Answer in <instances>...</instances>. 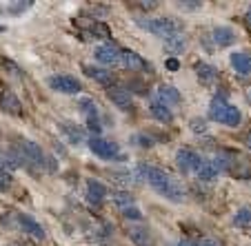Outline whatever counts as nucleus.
I'll return each mask as SVG.
<instances>
[{
    "label": "nucleus",
    "mask_w": 251,
    "mask_h": 246,
    "mask_svg": "<svg viewBox=\"0 0 251 246\" xmlns=\"http://www.w3.org/2000/svg\"><path fill=\"white\" fill-rule=\"evenodd\" d=\"M136 7H138V9H145V11H149V9H156V7H158V2H136Z\"/></svg>",
    "instance_id": "c9c22d12"
},
{
    "label": "nucleus",
    "mask_w": 251,
    "mask_h": 246,
    "mask_svg": "<svg viewBox=\"0 0 251 246\" xmlns=\"http://www.w3.org/2000/svg\"><path fill=\"white\" fill-rule=\"evenodd\" d=\"M120 62H123L125 69H129V71H145V69H147V62H145V58H142L140 53L131 51V49H125V51H120Z\"/></svg>",
    "instance_id": "9d476101"
},
{
    "label": "nucleus",
    "mask_w": 251,
    "mask_h": 246,
    "mask_svg": "<svg viewBox=\"0 0 251 246\" xmlns=\"http://www.w3.org/2000/svg\"><path fill=\"white\" fill-rule=\"evenodd\" d=\"M245 144H247V149H249V151H251V131L247 133V137H245Z\"/></svg>",
    "instance_id": "58836bf2"
},
{
    "label": "nucleus",
    "mask_w": 251,
    "mask_h": 246,
    "mask_svg": "<svg viewBox=\"0 0 251 246\" xmlns=\"http://www.w3.org/2000/svg\"><path fill=\"white\" fill-rule=\"evenodd\" d=\"M87 127H89L94 133H100V129H102V127L98 124V120H87Z\"/></svg>",
    "instance_id": "e433bc0d"
},
{
    "label": "nucleus",
    "mask_w": 251,
    "mask_h": 246,
    "mask_svg": "<svg viewBox=\"0 0 251 246\" xmlns=\"http://www.w3.org/2000/svg\"><path fill=\"white\" fill-rule=\"evenodd\" d=\"M16 222H18L20 231H25L27 235L36 237V240H45V228L40 226V224L36 222L33 218H29V215H18V218H16Z\"/></svg>",
    "instance_id": "9b49d317"
},
{
    "label": "nucleus",
    "mask_w": 251,
    "mask_h": 246,
    "mask_svg": "<svg viewBox=\"0 0 251 246\" xmlns=\"http://www.w3.org/2000/svg\"><path fill=\"white\" fill-rule=\"evenodd\" d=\"M158 98L162 100V104H180L182 102V95H180V91L176 89V87H171V85H160L158 87Z\"/></svg>",
    "instance_id": "a211bd4d"
},
{
    "label": "nucleus",
    "mask_w": 251,
    "mask_h": 246,
    "mask_svg": "<svg viewBox=\"0 0 251 246\" xmlns=\"http://www.w3.org/2000/svg\"><path fill=\"white\" fill-rule=\"evenodd\" d=\"M47 85L51 87L53 91H58V93H67V95H74V93H80L82 91L80 80L74 76H49Z\"/></svg>",
    "instance_id": "423d86ee"
},
{
    "label": "nucleus",
    "mask_w": 251,
    "mask_h": 246,
    "mask_svg": "<svg viewBox=\"0 0 251 246\" xmlns=\"http://www.w3.org/2000/svg\"><path fill=\"white\" fill-rule=\"evenodd\" d=\"M196 246H220V242L216 240V237H200V240L196 242Z\"/></svg>",
    "instance_id": "72a5a7b5"
},
{
    "label": "nucleus",
    "mask_w": 251,
    "mask_h": 246,
    "mask_svg": "<svg viewBox=\"0 0 251 246\" xmlns=\"http://www.w3.org/2000/svg\"><path fill=\"white\" fill-rule=\"evenodd\" d=\"M0 109L9 115H23V102H20V98L16 93L5 91V93L0 95Z\"/></svg>",
    "instance_id": "f8f14e48"
},
{
    "label": "nucleus",
    "mask_w": 251,
    "mask_h": 246,
    "mask_svg": "<svg viewBox=\"0 0 251 246\" xmlns=\"http://www.w3.org/2000/svg\"><path fill=\"white\" fill-rule=\"evenodd\" d=\"M60 131L67 135V140L74 144H80L85 140V131H82L78 124H71V122H60Z\"/></svg>",
    "instance_id": "412c9836"
},
{
    "label": "nucleus",
    "mask_w": 251,
    "mask_h": 246,
    "mask_svg": "<svg viewBox=\"0 0 251 246\" xmlns=\"http://www.w3.org/2000/svg\"><path fill=\"white\" fill-rule=\"evenodd\" d=\"M211 36H213V43L218 47H229V45L236 43V31L231 27H216Z\"/></svg>",
    "instance_id": "f3484780"
},
{
    "label": "nucleus",
    "mask_w": 251,
    "mask_h": 246,
    "mask_svg": "<svg viewBox=\"0 0 251 246\" xmlns=\"http://www.w3.org/2000/svg\"><path fill=\"white\" fill-rule=\"evenodd\" d=\"M123 215L127 220H142V213L138 211L136 206H127V208H123Z\"/></svg>",
    "instance_id": "2f4dec72"
},
{
    "label": "nucleus",
    "mask_w": 251,
    "mask_h": 246,
    "mask_svg": "<svg viewBox=\"0 0 251 246\" xmlns=\"http://www.w3.org/2000/svg\"><path fill=\"white\" fill-rule=\"evenodd\" d=\"M176 162H178V166H180L182 171H198L204 160L196 151H191V149H178Z\"/></svg>",
    "instance_id": "0eeeda50"
},
{
    "label": "nucleus",
    "mask_w": 251,
    "mask_h": 246,
    "mask_svg": "<svg viewBox=\"0 0 251 246\" xmlns=\"http://www.w3.org/2000/svg\"><path fill=\"white\" fill-rule=\"evenodd\" d=\"M109 100L118 107V109H131L133 107V98H131V91L127 87H120V85H114L109 91H107Z\"/></svg>",
    "instance_id": "6e6552de"
},
{
    "label": "nucleus",
    "mask_w": 251,
    "mask_h": 246,
    "mask_svg": "<svg viewBox=\"0 0 251 246\" xmlns=\"http://www.w3.org/2000/svg\"><path fill=\"white\" fill-rule=\"evenodd\" d=\"M27 9H31V2H9V5H7V11H9L11 16H20Z\"/></svg>",
    "instance_id": "c85d7f7f"
},
{
    "label": "nucleus",
    "mask_w": 251,
    "mask_h": 246,
    "mask_svg": "<svg viewBox=\"0 0 251 246\" xmlns=\"http://www.w3.org/2000/svg\"><path fill=\"white\" fill-rule=\"evenodd\" d=\"M229 102L223 98V95H216V98L211 100V104H209V118L216 120V122H223V115L225 111H227Z\"/></svg>",
    "instance_id": "aec40b11"
},
{
    "label": "nucleus",
    "mask_w": 251,
    "mask_h": 246,
    "mask_svg": "<svg viewBox=\"0 0 251 246\" xmlns=\"http://www.w3.org/2000/svg\"><path fill=\"white\" fill-rule=\"evenodd\" d=\"M220 171H229L233 178L240 180H249L251 178V162L240 153H227V156H218L216 160H211Z\"/></svg>",
    "instance_id": "f03ea898"
},
{
    "label": "nucleus",
    "mask_w": 251,
    "mask_h": 246,
    "mask_svg": "<svg viewBox=\"0 0 251 246\" xmlns=\"http://www.w3.org/2000/svg\"><path fill=\"white\" fill-rule=\"evenodd\" d=\"M140 27H145L147 31H151L153 36L158 38H176L180 36V29H182V22L176 18H153V20H138Z\"/></svg>",
    "instance_id": "7ed1b4c3"
},
{
    "label": "nucleus",
    "mask_w": 251,
    "mask_h": 246,
    "mask_svg": "<svg viewBox=\"0 0 251 246\" xmlns=\"http://www.w3.org/2000/svg\"><path fill=\"white\" fill-rule=\"evenodd\" d=\"M116 175V180H118V182H127V184H129V182H131V178H129V173H123V171H120V173H114Z\"/></svg>",
    "instance_id": "4c0bfd02"
},
{
    "label": "nucleus",
    "mask_w": 251,
    "mask_h": 246,
    "mask_svg": "<svg viewBox=\"0 0 251 246\" xmlns=\"http://www.w3.org/2000/svg\"><path fill=\"white\" fill-rule=\"evenodd\" d=\"M247 20L251 22V7H249V11H247Z\"/></svg>",
    "instance_id": "ea45409f"
},
{
    "label": "nucleus",
    "mask_w": 251,
    "mask_h": 246,
    "mask_svg": "<svg viewBox=\"0 0 251 246\" xmlns=\"http://www.w3.org/2000/svg\"><path fill=\"white\" fill-rule=\"evenodd\" d=\"M189 129H191V131H194V133H198V135H202V133H207L209 124L204 122L202 118H194V120H191V122H189Z\"/></svg>",
    "instance_id": "c756f323"
},
{
    "label": "nucleus",
    "mask_w": 251,
    "mask_h": 246,
    "mask_svg": "<svg viewBox=\"0 0 251 246\" xmlns=\"http://www.w3.org/2000/svg\"><path fill=\"white\" fill-rule=\"evenodd\" d=\"M247 98H249V102H251V91H249V93H247Z\"/></svg>",
    "instance_id": "a19ab883"
},
{
    "label": "nucleus",
    "mask_w": 251,
    "mask_h": 246,
    "mask_svg": "<svg viewBox=\"0 0 251 246\" xmlns=\"http://www.w3.org/2000/svg\"><path fill=\"white\" fill-rule=\"evenodd\" d=\"M107 193H109V191H107V186H104L102 182H98V180L87 182V200H89L91 204H96V206L102 204V200L107 198Z\"/></svg>",
    "instance_id": "2eb2a0df"
},
{
    "label": "nucleus",
    "mask_w": 251,
    "mask_h": 246,
    "mask_svg": "<svg viewBox=\"0 0 251 246\" xmlns=\"http://www.w3.org/2000/svg\"><path fill=\"white\" fill-rule=\"evenodd\" d=\"M85 76H89L91 80H96L102 87H114V73L109 69H100V67H85Z\"/></svg>",
    "instance_id": "4468645a"
},
{
    "label": "nucleus",
    "mask_w": 251,
    "mask_h": 246,
    "mask_svg": "<svg viewBox=\"0 0 251 246\" xmlns=\"http://www.w3.org/2000/svg\"><path fill=\"white\" fill-rule=\"evenodd\" d=\"M11 184H14V178H11V173H7V171H0V191H2V193H5V191H9Z\"/></svg>",
    "instance_id": "7c9ffc66"
},
{
    "label": "nucleus",
    "mask_w": 251,
    "mask_h": 246,
    "mask_svg": "<svg viewBox=\"0 0 251 246\" xmlns=\"http://www.w3.org/2000/svg\"><path fill=\"white\" fill-rule=\"evenodd\" d=\"M114 202H116V206L123 211V208H127V206H133V198L129 193H125V191H116L114 193Z\"/></svg>",
    "instance_id": "cd10ccee"
},
{
    "label": "nucleus",
    "mask_w": 251,
    "mask_h": 246,
    "mask_svg": "<svg viewBox=\"0 0 251 246\" xmlns=\"http://www.w3.org/2000/svg\"><path fill=\"white\" fill-rule=\"evenodd\" d=\"M149 111H151V115L158 120V122H171V120H174V113H171L169 107H165L162 102H151Z\"/></svg>",
    "instance_id": "5701e85b"
},
{
    "label": "nucleus",
    "mask_w": 251,
    "mask_h": 246,
    "mask_svg": "<svg viewBox=\"0 0 251 246\" xmlns=\"http://www.w3.org/2000/svg\"><path fill=\"white\" fill-rule=\"evenodd\" d=\"M14 151L20 156L23 164L45 166V162H47V156H45V151H43V149H40L36 142H31V140H20L18 147H16Z\"/></svg>",
    "instance_id": "39448f33"
},
{
    "label": "nucleus",
    "mask_w": 251,
    "mask_h": 246,
    "mask_svg": "<svg viewBox=\"0 0 251 246\" xmlns=\"http://www.w3.org/2000/svg\"><path fill=\"white\" fill-rule=\"evenodd\" d=\"M233 226L238 228H251V206H242L233 215Z\"/></svg>",
    "instance_id": "a878e982"
},
{
    "label": "nucleus",
    "mask_w": 251,
    "mask_h": 246,
    "mask_svg": "<svg viewBox=\"0 0 251 246\" xmlns=\"http://www.w3.org/2000/svg\"><path fill=\"white\" fill-rule=\"evenodd\" d=\"M229 62H231L233 71H238L240 76H249V73H251V56H249V53H245V51L231 53Z\"/></svg>",
    "instance_id": "dca6fc26"
},
{
    "label": "nucleus",
    "mask_w": 251,
    "mask_h": 246,
    "mask_svg": "<svg viewBox=\"0 0 251 246\" xmlns=\"http://www.w3.org/2000/svg\"><path fill=\"white\" fill-rule=\"evenodd\" d=\"M127 233H129V240L136 246H156V240H153L151 231L147 226H131Z\"/></svg>",
    "instance_id": "ddd939ff"
},
{
    "label": "nucleus",
    "mask_w": 251,
    "mask_h": 246,
    "mask_svg": "<svg viewBox=\"0 0 251 246\" xmlns=\"http://www.w3.org/2000/svg\"><path fill=\"white\" fill-rule=\"evenodd\" d=\"M94 36H100V38H109V33H111V29L107 27V24H102V22H98V24H94Z\"/></svg>",
    "instance_id": "473e14b6"
},
{
    "label": "nucleus",
    "mask_w": 251,
    "mask_h": 246,
    "mask_svg": "<svg viewBox=\"0 0 251 246\" xmlns=\"http://www.w3.org/2000/svg\"><path fill=\"white\" fill-rule=\"evenodd\" d=\"M178 246H189V244H178Z\"/></svg>",
    "instance_id": "79ce46f5"
},
{
    "label": "nucleus",
    "mask_w": 251,
    "mask_h": 246,
    "mask_svg": "<svg viewBox=\"0 0 251 246\" xmlns=\"http://www.w3.org/2000/svg\"><path fill=\"white\" fill-rule=\"evenodd\" d=\"M87 147L91 149V153H96L98 157H102V160H125V156L120 153L118 144L114 142V140H104V137L100 135H94L87 142Z\"/></svg>",
    "instance_id": "20e7f679"
},
{
    "label": "nucleus",
    "mask_w": 251,
    "mask_h": 246,
    "mask_svg": "<svg viewBox=\"0 0 251 246\" xmlns=\"http://www.w3.org/2000/svg\"><path fill=\"white\" fill-rule=\"evenodd\" d=\"M18 166H23V160H20L18 153L16 151H0V171L11 173V171H16Z\"/></svg>",
    "instance_id": "6ab92c4d"
},
{
    "label": "nucleus",
    "mask_w": 251,
    "mask_h": 246,
    "mask_svg": "<svg viewBox=\"0 0 251 246\" xmlns=\"http://www.w3.org/2000/svg\"><path fill=\"white\" fill-rule=\"evenodd\" d=\"M242 122V113L238 107H233V104H229L227 111H225L223 115V124H227V127H238V124Z\"/></svg>",
    "instance_id": "393cba45"
},
{
    "label": "nucleus",
    "mask_w": 251,
    "mask_h": 246,
    "mask_svg": "<svg viewBox=\"0 0 251 246\" xmlns=\"http://www.w3.org/2000/svg\"><path fill=\"white\" fill-rule=\"evenodd\" d=\"M80 111L87 115V120H98V107L91 98H82L80 100Z\"/></svg>",
    "instance_id": "bb28decb"
},
{
    "label": "nucleus",
    "mask_w": 251,
    "mask_h": 246,
    "mask_svg": "<svg viewBox=\"0 0 251 246\" xmlns=\"http://www.w3.org/2000/svg\"><path fill=\"white\" fill-rule=\"evenodd\" d=\"M138 173L145 175V180L162 195L169 202H185V189L178 180H174L169 173H165L162 169H156V166L149 164H140L138 166Z\"/></svg>",
    "instance_id": "f257e3e1"
},
{
    "label": "nucleus",
    "mask_w": 251,
    "mask_h": 246,
    "mask_svg": "<svg viewBox=\"0 0 251 246\" xmlns=\"http://www.w3.org/2000/svg\"><path fill=\"white\" fill-rule=\"evenodd\" d=\"M165 67L169 71H178V69H180V60H178V58H167Z\"/></svg>",
    "instance_id": "f704fd0d"
},
{
    "label": "nucleus",
    "mask_w": 251,
    "mask_h": 246,
    "mask_svg": "<svg viewBox=\"0 0 251 246\" xmlns=\"http://www.w3.org/2000/svg\"><path fill=\"white\" fill-rule=\"evenodd\" d=\"M94 56H96V60L104 67H114L120 62V51L114 45H100V47H96Z\"/></svg>",
    "instance_id": "1a4fd4ad"
},
{
    "label": "nucleus",
    "mask_w": 251,
    "mask_h": 246,
    "mask_svg": "<svg viewBox=\"0 0 251 246\" xmlns=\"http://www.w3.org/2000/svg\"><path fill=\"white\" fill-rule=\"evenodd\" d=\"M196 173H198L200 180L211 182V180H216V178L220 175V169H218L216 164H213V162H202V166H200V169L196 171Z\"/></svg>",
    "instance_id": "b1692460"
},
{
    "label": "nucleus",
    "mask_w": 251,
    "mask_h": 246,
    "mask_svg": "<svg viewBox=\"0 0 251 246\" xmlns=\"http://www.w3.org/2000/svg\"><path fill=\"white\" fill-rule=\"evenodd\" d=\"M196 73H198V78L202 82H207V85L218 78V69L213 65H207V62H196Z\"/></svg>",
    "instance_id": "4be33fe9"
}]
</instances>
